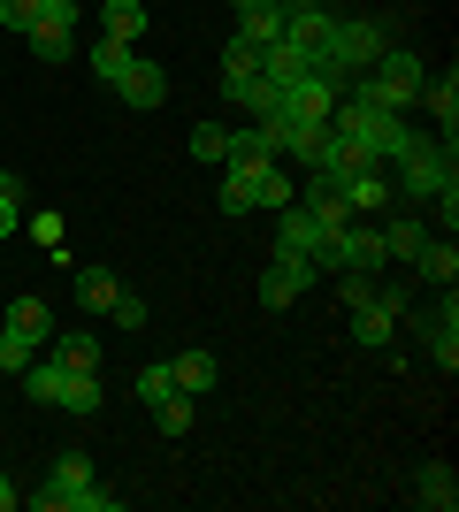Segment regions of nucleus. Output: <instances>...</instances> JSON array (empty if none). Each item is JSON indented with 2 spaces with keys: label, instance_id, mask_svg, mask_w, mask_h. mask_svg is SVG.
Wrapping results in <instances>:
<instances>
[{
  "label": "nucleus",
  "instance_id": "ea45409f",
  "mask_svg": "<svg viewBox=\"0 0 459 512\" xmlns=\"http://www.w3.org/2000/svg\"><path fill=\"white\" fill-rule=\"evenodd\" d=\"M23 505V490H16V474H0V512H16Z\"/></svg>",
  "mask_w": 459,
  "mask_h": 512
},
{
  "label": "nucleus",
  "instance_id": "0eeeda50",
  "mask_svg": "<svg viewBox=\"0 0 459 512\" xmlns=\"http://www.w3.org/2000/svg\"><path fill=\"white\" fill-rule=\"evenodd\" d=\"M314 283H322V268H314V260L268 253V268H261V306H268V314H284V306H299Z\"/></svg>",
  "mask_w": 459,
  "mask_h": 512
},
{
  "label": "nucleus",
  "instance_id": "aec40b11",
  "mask_svg": "<svg viewBox=\"0 0 459 512\" xmlns=\"http://www.w3.org/2000/svg\"><path fill=\"white\" fill-rule=\"evenodd\" d=\"M8 329H23V337H31V344H39V352H46L62 321H54V306H46V299H31V291H23V299L8 306Z\"/></svg>",
  "mask_w": 459,
  "mask_h": 512
},
{
  "label": "nucleus",
  "instance_id": "a211bd4d",
  "mask_svg": "<svg viewBox=\"0 0 459 512\" xmlns=\"http://www.w3.org/2000/svg\"><path fill=\"white\" fill-rule=\"evenodd\" d=\"M146 0H100V39H123V46H138L146 39Z\"/></svg>",
  "mask_w": 459,
  "mask_h": 512
},
{
  "label": "nucleus",
  "instance_id": "6ab92c4d",
  "mask_svg": "<svg viewBox=\"0 0 459 512\" xmlns=\"http://www.w3.org/2000/svg\"><path fill=\"white\" fill-rule=\"evenodd\" d=\"M169 375H176V390H184V398H207V390L222 383V360H215V352H176Z\"/></svg>",
  "mask_w": 459,
  "mask_h": 512
},
{
  "label": "nucleus",
  "instance_id": "c9c22d12",
  "mask_svg": "<svg viewBox=\"0 0 459 512\" xmlns=\"http://www.w3.org/2000/svg\"><path fill=\"white\" fill-rule=\"evenodd\" d=\"M169 390H176L169 360H161V367H138V406H153V398H169Z\"/></svg>",
  "mask_w": 459,
  "mask_h": 512
},
{
  "label": "nucleus",
  "instance_id": "bb28decb",
  "mask_svg": "<svg viewBox=\"0 0 459 512\" xmlns=\"http://www.w3.org/2000/svg\"><path fill=\"white\" fill-rule=\"evenodd\" d=\"M85 62H92V77H100V85H115V77H123V69L138 62V46H123V39H100V46L85 54Z\"/></svg>",
  "mask_w": 459,
  "mask_h": 512
},
{
  "label": "nucleus",
  "instance_id": "58836bf2",
  "mask_svg": "<svg viewBox=\"0 0 459 512\" xmlns=\"http://www.w3.org/2000/svg\"><path fill=\"white\" fill-rule=\"evenodd\" d=\"M222 69H261V54H253L245 39H230V46H222Z\"/></svg>",
  "mask_w": 459,
  "mask_h": 512
},
{
  "label": "nucleus",
  "instance_id": "423d86ee",
  "mask_svg": "<svg viewBox=\"0 0 459 512\" xmlns=\"http://www.w3.org/2000/svg\"><path fill=\"white\" fill-rule=\"evenodd\" d=\"M329 115H337V85L314 77V69H306L299 85H284V100H276V123L284 130H322Z\"/></svg>",
  "mask_w": 459,
  "mask_h": 512
},
{
  "label": "nucleus",
  "instance_id": "6e6552de",
  "mask_svg": "<svg viewBox=\"0 0 459 512\" xmlns=\"http://www.w3.org/2000/svg\"><path fill=\"white\" fill-rule=\"evenodd\" d=\"M276 100H284V85H268L261 69H222V107H238V115L268 123V115H276Z\"/></svg>",
  "mask_w": 459,
  "mask_h": 512
},
{
  "label": "nucleus",
  "instance_id": "a878e982",
  "mask_svg": "<svg viewBox=\"0 0 459 512\" xmlns=\"http://www.w3.org/2000/svg\"><path fill=\"white\" fill-rule=\"evenodd\" d=\"M115 291H123V283H115V268H77V306H85V314H108Z\"/></svg>",
  "mask_w": 459,
  "mask_h": 512
},
{
  "label": "nucleus",
  "instance_id": "72a5a7b5",
  "mask_svg": "<svg viewBox=\"0 0 459 512\" xmlns=\"http://www.w3.org/2000/svg\"><path fill=\"white\" fill-rule=\"evenodd\" d=\"M337 299H345V306H368L375 299V276H368V268H337Z\"/></svg>",
  "mask_w": 459,
  "mask_h": 512
},
{
  "label": "nucleus",
  "instance_id": "9d476101",
  "mask_svg": "<svg viewBox=\"0 0 459 512\" xmlns=\"http://www.w3.org/2000/svg\"><path fill=\"white\" fill-rule=\"evenodd\" d=\"M322 222H314V207H299V199H291V207H276V253H291V260H314L322 253Z\"/></svg>",
  "mask_w": 459,
  "mask_h": 512
},
{
  "label": "nucleus",
  "instance_id": "393cba45",
  "mask_svg": "<svg viewBox=\"0 0 459 512\" xmlns=\"http://www.w3.org/2000/svg\"><path fill=\"white\" fill-rule=\"evenodd\" d=\"M230 39H245L253 54L276 46V39H284V8H238V31H230Z\"/></svg>",
  "mask_w": 459,
  "mask_h": 512
},
{
  "label": "nucleus",
  "instance_id": "412c9836",
  "mask_svg": "<svg viewBox=\"0 0 459 512\" xmlns=\"http://www.w3.org/2000/svg\"><path fill=\"white\" fill-rule=\"evenodd\" d=\"M414 268H421V283H437V291H444V283H452L459 276V245H452V230H429V245H421V253H414Z\"/></svg>",
  "mask_w": 459,
  "mask_h": 512
},
{
  "label": "nucleus",
  "instance_id": "cd10ccee",
  "mask_svg": "<svg viewBox=\"0 0 459 512\" xmlns=\"http://www.w3.org/2000/svg\"><path fill=\"white\" fill-rule=\"evenodd\" d=\"M31 245H39L46 260H69V222H62L54 207H46V214H31Z\"/></svg>",
  "mask_w": 459,
  "mask_h": 512
},
{
  "label": "nucleus",
  "instance_id": "f3484780",
  "mask_svg": "<svg viewBox=\"0 0 459 512\" xmlns=\"http://www.w3.org/2000/svg\"><path fill=\"white\" fill-rule=\"evenodd\" d=\"M414 505H421V512H452V505H459V474H452V459H429V467L414 474Z\"/></svg>",
  "mask_w": 459,
  "mask_h": 512
},
{
  "label": "nucleus",
  "instance_id": "c85d7f7f",
  "mask_svg": "<svg viewBox=\"0 0 459 512\" xmlns=\"http://www.w3.org/2000/svg\"><path fill=\"white\" fill-rule=\"evenodd\" d=\"M153 421H161V436H184V428L199 421V398H184V390H169V398H153Z\"/></svg>",
  "mask_w": 459,
  "mask_h": 512
},
{
  "label": "nucleus",
  "instance_id": "ddd939ff",
  "mask_svg": "<svg viewBox=\"0 0 459 512\" xmlns=\"http://www.w3.org/2000/svg\"><path fill=\"white\" fill-rule=\"evenodd\" d=\"M115 92H123V107H138V115H153V107L169 100V69L138 54V62L123 69V77H115Z\"/></svg>",
  "mask_w": 459,
  "mask_h": 512
},
{
  "label": "nucleus",
  "instance_id": "f8f14e48",
  "mask_svg": "<svg viewBox=\"0 0 459 512\" xmlns=\"http://www.w3.org/2000/svg\"><path fill=\"white\" fill-rule=\"evenodd\" d=\"M329 31H337V16H329L322 0H284V39L299 46V54H322Z\"/></svg>",
  "mask_w": 459,
  "mask_h": 512
},
{
  "label": "nucleus",
  "instance_id": "7ed1b4c3",
  "mask_svg": "<svg viewBox=\"0 0 459 512\" xmlns=\"http://www.w3.org/2000/svg\"><path fill=\"white\" fill-rule=\"evenodd\" d=\"M31 505H39V512H123V497L92 482L85 451H62V459L46 467V490H31Z\"/></svg>",
  "mask_w": 459,
  "mask_h": 512
},
{
  "label": "nucleus",
  "instance_id": "f257e3e1",
  "mask_svg": "<svg viewBox=\"0 0 459 512\" xmlns=\"http://www.w3.org/2000/svg\"><path fill=\"white\" fill-rule=\"evenodd\" d=\"M383 169H391V192H406V199H444V230H452V214H459V169H452V146H444L437 130H414V138H406Z\"/></svg>",
  "mask_w": 459,
  "mask_h": 512
},
{
  "label": "nucleus",
  "instance_id": "dca6fc26",
  "mask_svg": "<svg viewBox=\"0 0 459 512\" xmlns=\"http://www.w3.org/2000/svg\"><path fill=\"white\" fill-rule=\"evenodd\" d=\"M375 230H383V260H414L421 245H429V222L421 214H375Z\"/></svg>",
  "mask_w": 459,
  "mask_h": 512
},
{
  "label": "nucleus",
  "instance_id": "4be33fe9",
  "mask_svg": "<svg viewBox=\"0 0 459 512\" xmlns=\"http://www.w3.org/2000/svg\"><path fill=\"white\" fill-rule=\"evenodd\" d=\"M100 406H108V390H100V375H85V367H69V375H62V413L92 421Z\"/></svg>",
  "mask_w": 459,
  "mask_h": 512
},
{
  "label": "nucleus",
  "instance_id": "f03ea898",
  "mask_svg": "<svg viewBox=\"0 0 459 512\" xmlns=\"http://www.w3.org/2000/svg\"><path fill=\"white\" fill-rule=\"evenodd\" d=\"M383 23H368V16H337V31H329V46L314 54V77H329V85L345 92L352 77H368L375 62H383Z\"/></svg>",
  "mask_w": 459,
  "mask_h": 512
},
{
  "label": "nucleus",
  "instance_id": "5701e85b",
  "mask_svg": "<svg viewBox=\"0 0 459 512\" xmlns=\"http://www.w3.org/2000/svg\"><path fill=\"white\" fill-rule=\"evenodd\" d=\"M62 367H85V375H100V337L92 329H54V344H46Z\"/></svg>",
  "mask_w": 459,
  "mask_h": 512
},
{
  "label": "nucleus",
  "instance_id": "f704fd0d",
  "mask_svg": "<svg viewBox=\"0 0 459 512\" xmlns=\"http://www.w3.org/2000/svg\"><path fill=\"white\" fill-rule=\"evenodd\" d=\"M146 314H153V306L138 299V291H115V306H108V321H115V329H146Z\"/></svg>",
  "mask_w": 459,
  "mask_h": 512
},
{
  "label": "nucleus",
  "instance_id": "473e14b6",
  "mask_svg": "<svg viewBox=\"0 0 459 512\" xmlns=\"http://www.w3.org/2000/svg\"><path fill=\"white\" fill-rule=\"evenodd\" d=\"M0 31L31 39V31H39V0H0Z\"/></svg>",
  "mask_w": 459,
  "mask_h": 512
},
{
  "label": "nucleus",
  "instance_id": "7c9ffc66",
  "mask_svg": "<svg viewBox=\"0 0 459 512\" xmlns=\"http://www.w3.org/2000/svg\"><path fill=\"white\" fill-rule=\"evenodd\" d=\"M31 360H39V344L23 337V329H8V321H0V375H23Z\"/></svg>",
  "mask_w": 459,
  "mask_h": 512
},
{
  "label": "nucleus",
  "instance_id": "4c0bfd02",
  "mask_svg": "<svg viewBox=\"0 0 459 512\" xmlns=\"http://www.w3.org/2000/svg\"><path fill=\"white\" fill-rule=\"evenodd\" d=\"M16 222H23V184H8L0 192V237H16Z\"/></svg>",
  "mask_w": 459,
  "mask_h": 512
},
{
  "label": "nucleus",
  "instance_id": "2f4dec72",
  "mask_svg": "<svg viewBox=\"0 0 459 512\" xmlns=\"http://www.w3.org/2000/svg\"><path fill=\"white\" fill-rule=\"evenodd\" d=\"M23 46H31L39 62H69V54H77V31H46V23H39V31H31Z\"/></svg>",
  "mask_w": 459,
  "mask_h": 512
},
{
  "label": "nucleus",
  "instance_id": "1a4fd4ad",
  "mask_svg": "<svg viewBox=\"0 0 459 512\" xmlns=\"http://www.w3.org/2000/svg\"><path fill=\"white\" fill-rule=\"evenodd\" d=\"M398 306H406V299H398L391 283H383L368 306H352V344H360V352H383V344L398 337Z\"/></svg>",
  "mask_w": 459,
  "mask_h": 512
},
{
  "label": "nucleus",
  "instance_id": "2eb2a0df",
  "mask_svg": "<svg viewBox=\"0 0 459 512\" xmlns=\"http://www.w3.org/2000/svg\"><path fill=\"white\" fill-rule=\"evenodd\" d=\"M414 107H421V115H429V123H437V138H444V146H452V138H459V77H452V69H444V77H429Z\"/></svg>",
  "mask_w": 459,
  "mask_h": 512
},
{
  "label": "nucleus",
  "instance_id": "e433bc0d",
  "mask_svg": "<svg viewBox=\"0 0 459 512\" xmlns=\"http://www.w3.org/2000/svg\"><path fill=\"white\" fill-rule=\"evenodd\" d=\"M39 23L46 31H77V0H39Z\"/></svg>",
  "mask_w": 459,
  "mask_h": 512
},
{
  "label": "nucleus",
  "instance_id": "4468645a",
  "mask_svg": "<svg viewBox=\"0 0 459 512\" xmlns=\"http://www.w3.org/2000/svg\"><path fill=\"white\" fill-rule=\"evenodd\" d=\"M421 337H429L437 367L452 375V367H459V299H452V283H444V306H429V314H421Z\"/></svg>",
  "mask_w": 459,
  "mask_h": 512
},
{
  "label": "nucleus",
  "instance_id": "b1692460",
  "mask_svg": "<svg viewBox=\"0 0 459 512\" xmlns=\"http://www.w3.org/2000/svg\"><path fill=\"white\" fill-rule=\"evenodd\" d=\"M62 375H69L62 360H31L16 383H23V398H31V406H62Z\"/></svg>",
  "mask_w": 459,
  "mask_h": 512
},
{
  "label": "nucleus",
  "instance_id": "c756f323",
  "mask_svg": "<svg viewBox=\"0 0 459 512\" xmlns=\"http://www.w3.org/2000/svg\"><path fill=\"white\" fill-rule=\"evenodd\" d=\"M222 153H230V130L222 123H192V161L199 169H222Z\"/></svg>",
  "mask_w": 459,
  "mask_h": 512
},
{
  "label": "nucleus",
  "instance_id": "20e7f679",
  "mask_svg": "<svg viewBox=\"0 0 459 512\" xmlns=\"http://www.w3.org/2000/svg\"><path fill=\"white\" fill-rule=\"evenodd\" d=\"M222 214H253V207H291L299 184L284 176V161H222Z\"/></svg>",
  "mask_w": 459,
  "mask_h": 512
},
{
  "label": "nucleus",
  "instance_id": "79ce46f5",
  "mask_svg": "<svg viewBox=\"0 0 459 512\" xmlns=\"http://www.w3.org/2000/svg\"><path fill=\"white\" fill-rule=\"evenodd\" d=\"M230 8H253V0H230Z\"/></svg>",
  "mask_w": 459,
  "mask_h": 512
},
{
  "label": "nucleus",
  "instance_id": "9b49d317",
  "mask_svg": "<svg viewBox=\"0 0 459 512\" xmlns=\"http://www.w3.org/2000/svg\"><path fill=\"white\" fill-rule=\"evenodd\" d=\"M337 192H345V207L352 214H391V169H383V161H360V169L345 176V184H337Z\"/></svg>",
  "mask_w": 459,
  "mask_h": 512
},
{
  "label": "nucleus",
  "instance_id": "39448f33",
  "mask_svg": "<svg viewBox=\"0 0 459 512\" xmlns=\"http://www.w3.org/2000/svg\"><path fill=\"white\" fill-rule=\"evenodd\" d=\"M352 85L368 92L383 115H414L421 85H429V62H421V54H406V46H383V62H375L368 77H352Z\"/></svg>",
  "mask_w": 459,
  "mask_h": 512
},
{
  "label": "nucleus",
  "instance_id": "a19ab883",
  "mask_svg": "<svg viewBox=\"0 0 459 512\" xmlns=\"http://www.w3.org/2000/svg\"><path fill=\"white\" fill-rule=\"evenodd\" d=\"M8 184H16V169H0V192H8Z\"/></svg>",
  "mask_w": 459,
  "mask_h": 512
}]
</instances>
